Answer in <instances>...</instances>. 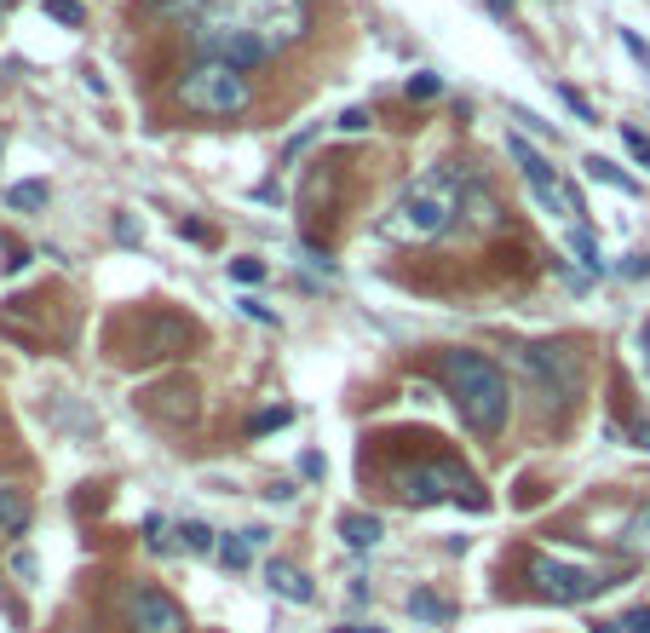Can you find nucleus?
Returning a JSON list of instances; mask_svg holds the SVG:
<instances>
[{
	"instance_id": "nucleus-22",
	"label": "nucleus",
	"mask_w": 650,
	"mask_h": 633,
	"mask_svg": "<svg viewBox=\"0 0 650 633\" xmlns=\"http://www.w3.org/2000/svg\"><path fill=\"white\" fill-rule=\"evenodd\" d=\"M616 41H622V52L639 64V70H650V41L639 35V29H616Z\"/></svg>"
},
{
	"instance_id": "nucleus-2",
	"label": "nucleus",
	"mask_w": 650,
	"mask_h": 633,
	"mask_svg": "<svg viewBox=\"0 0 650 633\" xmlns=\"http://www.w3.org/2000/svg\"><path fill=\"white\" fill-rule=\"evenodd\" d=\"M438 375H443V386H449L455 415H461L478 438H495V432L512 421V386L484 352H466V346L438 352Z\"/></svg>"
},
{
	"instance_id": "nucleus-9",
	"label": "nucleus",
	"mask_w": 650,
	"mask_h": 633,
	"mask_svg": "<svg viewBox=\"0 0 650 633\" xmlns=\"http://www.w3.org/2000/svg\"><path fill=\"white\" fill-rule=\"evenodd\" d=\"M507 156L524 167V179H530V190H535V202H541V208H547V213H570V196H564V185H558V173L535 156L524 133H507Z\"/></svg>"
},
{
	"instance_id": "nucleus-13",
	"label": "nucleus",
	"mask_w": 650,
	"mask_h": 633,
	"mask_svg": "<svg viewBox=\"0 0 650 633\" xmlns=\"http://www.w3.org/2000/svg\"><path fill=\"white\" fill-rule=\"evenodd\" d=\"M461 213H466V225H478V231H489L501 213H495V196H489L484 185H461Z\"/></svg>"
},
{
	"instance_id": "nucleus-40",
	"label": "nucleus",
	"mask_w": 650,
	"mask_h": 633,
	"mask_svg": "<svg viewBox=\"0 0 650 633\" xmlns=\"http://www.w3.org/2000/svg\"><path fill=\"white\" fill-rule=\"evenodd\" d=\"M639 352H645V369H650V323L639 329Z\"/></svg>"
},
{
	"instance_id": "nucleus-8",
	"label": "nucleus",
	"mask_w": 650,
	"mask_h": 633,
	"mask_svg": "<svg viewBox=\"0 0 650 633\" xmlns=\"http://www.w3.org/2000/svg\"><path fill=\"white\" fill-rule=\"evenodd\" d=\"M127 628L133 633H190V622L162 587H133L127 593Z\"/></svg>"
},
{
	"instance_id": "nucleus-41",
	"label": "nucleus",
	"mask_w": 650,
	"mask_h": 633,
	"mask_svg": "<svg viewBox=\"0 0 650 633\" xmlns=\"http://www.w3.org/2000/svg\"><path fill=\"white\" fill-rule=\"evenodd\" d=\"M334 633H386V628H357V622H351V628H334Z\"/></svg>"
},
{
	"instance_id": "nucleus-20",
	"label": "nucleus",
	"mask_w": 650,
	"mask_h": 633,
	"mask_svg": "<svg viewBox=\"0 0 650 633\" xmlns=\"http://www.w3.org/2000/svg\"><path fill=\"white\" fill-rule=\"evenodd\" d=\"M294 421V409H288V403H277V409H259L254 421H248V432H254V438H265V432H277V426H288Z\"/></svg>"
},
{
	"instance_id": "nucleus-37",
	"label": "nucleus",
	"mask_w": 650,
	"mask_h": 633,
	"mask_svg": "<svg viewBox=\"0 0 650 633\" xmlns=\"http://www.w3.org/2000/svg\"><path fill=\"white\" fill-rule=\"evenodd\" d=\"M12 570L29 582V576H35V553H12Z\"/></svg>"
},
{
	"instance_id": "nucleus-31",
	"label": "nucleus",
	"mask_w": 650,
	"mask_h": 633,
	"mask_svg": "<svg viewBox=\"0 0 650 633\" xmlns=\"http://www.w3.org/2000/svg\"><path fill=\"white\" fill-rule=\"evenodd\" d=\"M622 633H650V605L627 610V616H622Z\"/></svg>"
},
{
	"instance_id": "nucleus-10",
	"label": "nucleus",
	"mask_w": 650,
	"mask_h": 633,
	"mask_svg": "<svg viewBox=\"0 0 650 633\" xmlns=\"http://www.w3.org/2000/svg\"><path fill=\"white\" fill-rule=\"evenodd\" d=\"M265 582H271V593H282L288 605H311V599H317L311 576H305L300 564H288V559H271V564H265Z\"/></svg>"
},
{
	"instance_id": "nucleus-38",
	"label": "nucleus",
	"mask_w": 650,
	"mask_h": 633,
	"mask_svg": "<svg viewBox=\"0 0 650 633\" xmlns=\"http://www.w3.org/2000/svg\"><path fill=\"white\" fill-rule=\"evenodd\" d=\"M633 444L650 449V415H639V421H633Z\"/></svg>"
},
{
	"instance_id": "nucleus-4",
	"label": "nucleus",
	"mask_w": 650,
	"mask_h": 633,
	"mask_svg": "<svg viewBox=\"0 0 650 633\" xmlns=\"http://www.w3.org/2000/svg\"><path fill=\"white\" fill-rule=\"evenodd\" d=\"M173 98L185 104L190 116H202V121H231V116H242V110L254 104V87H248V75L231 70V64H219V58H196V64L179 75Z\"/></svg>"
},
{
	"instance_id": "nucleus-27",
	"label": "nucleus",
	"mask_w": 650,
	"mask_h": 633,
	"mask_svg": "<svg viewBox=\"0 0 650 633\" xmlns=\"http://www.w3.org/2000/svg\"><path fill=\"white\" fill-rule=\"evenodd\" d=\"M627 541H633V547H645V553H650V501H645V507H639V513H633V524H627Z\"/></svg>"
},
{
	"instance_id": "nucleus-18",
	"label": "nucleus",
	"mask_w": 650,
	"mask_h": 633,
	"mask_svg": "<svg viewBox=\"0 0 650 633\" xmlns=\"http://www.w3.org/2000/svg\"><path fill=\"white\" fill-rule=\"evenodd\" d=\"M570 254H576L581 265H587V271H604V254H599V236H593V231H581V225H576V231H570Z\"/></svg>"
},
{
	"instance_id": "nucleus-35",
	"label": "nucleus",
	"mask_w": 650,
	"mask_h": 633,
	"mask_svg": "<svg viewBox=\"0 0 650 633\" xmlns=\"http://www.w3.org/2000/svg\"><path fill=\"white\" fill-rule=\"evenodd\" d=\"M300 472H305V478H323V455H317V449H311V455H300Z\"/></svg>"
},
{
	"instance_id": "nucleus-3",
	"label": "nucleus",
	"mask_w": 650,
	"mask_h": 633,
	"mask_svg": "<svg viewBox=\"0 0 650 633\" xmlns=\"http://www.w3.org/2000/svg\"><path fill=\"white\" fill-rule=\"evenodd\" d=\"M196 29H236V35H254L271 52H282L311 35V6L305 0H208Z\"/></svg>"
},
{
	"instance_id": "nucleus-21",
	"label": "nucleus",
	"mask_w": 650,
	"mask_h": 633,
	"mask_svg": "<svg viewBox=\"0 0 650 633\" xmlns=\"http://www.w3.org/2000/svg\"><path fill=\"white\" fill-rule=\"evenodd\" d=\"M438 87H443V81H438L432 70H415L409 81H403V98H415V104H426V98H438Z\"/></svg>"
},
{
	"instance_id": "nucleus-29",
	"label": "nucleus",
	"mask_w": 650,
	"mask_h": 633,
	"mask_svg": "<svg viewBox=\"0 0 650 633\" xmlns=\"http://www.w3.org/2000/svg\"><path fill=\"white\" fill-rule=\"evenodd\" d=\"M558 98L570 104V116H576V121H599V116H593V104H587V98H581L576 87H558Z\"/></svg>"
},
{
	"instance_id": "nucleus-6",
	"label": "nucleus",
	"mask_w": 650,
	"mask_h": 633,
	"mask_svg": "<svg viewBox=\"0 0 650 633\" xmlns=\"http://www.w3.org/2000/svg\"><path fill=\"white\" fill-rule=\"evenodd\" d=\"M518 363L541 380V392L553 403H570L581 392V352L564 346V340H535V346H518Z\"/></svg>"
},
{
	"instance_id": "nucleus-25",
	"label": "nucleus",
	"mask_w": 650,
	"mask_h": 633,
	"mask_svg": "<svg viewBox=\"0 0 650 633\" xmlns=\"http://www.w3.org/2000/svg\"><path fill=\"white\" fill-rule=\"evenodd\" d=\"M231 282H265V259H231Z\"/></svg>"
},
{
	"instance_id": "nucleus-26",
	"label": "nucleus",
	"mask_w": 650,
	"mask_h": 633,
	"mask_svg": "<svg viewBox=\"0 0 650 633\" xmlns=\"http://www.w3.org/2000/svg\"><path fill=\"white\" fill-rule=\"evenodd\" d=\"M622 144H627V156H633L639 167H650V139L639 133V127H622Z\"/></svg>"
},
{
	"instance_id": "nucleus-32",
	"label": "nucleus",
	"mask_w": 650,
	"mask_h": 633,
	"mask_svg": "<svg viewBox=\"0 0 650 633\" xmlns=\"http://www.w3.org/2000/svg\"><path fill=\"white\" fill-rule=\"evenodd\" d=\"M340 133H369V110H357V104H351L346 116H340Z\"/></svg>"
},
{
	"instance_id": "nucleus-11",
	"label": "nucleus",
	"mask_w": 650,
	"mask_h": 633,
	"mask_svg": "<svg viewBox=\"0 0 650 633\" xmlns=\"http://www.w3.org/2000/svg\"><path fill=\"white\" fill-rule=\"evenodd\" d=\"M179 340H185V323H179V317H150L139 329V352L133 357H167Z\"/></svg>"
},
{
	"instance_id": "nucleus-43",
	"label": "nucleus",
	"mask_w": 650,
	"mask_h": 633,
	"mask_svg": "<svg viewBox=\"0 0 650 633\" xmlns=\"http://www.w3.org/2000/svg\"><path fill=\"white\" fill-rule=\"evenodd\" d=\"M489 12H512V0H489Z\"/></svg>"
},
{
	"instance_id": "nucleus-30",
	"label": "nucleus",
	"mask_w": 650,
	"mask_h": 633,
	"mask_svg": "<svg viewBox=\"0 0 650 633\" xmlns=\"http://www.w3.org/2000/svg\"><path fill=\"white\" fill-rule=\"evenodd\" d=\"M236 305H242V317H254V323H277V311H271L265 300H254V294H242Z\"/></svg>"
},
{
	"instance_id": "nucleus-16",
	"label": "nucleus",
	"mask_w": 650,
	"mask_h": 633,
	"mask_svg": "<svg viewBox=\"0 0 650 633\" xmlns=\"http://www.w3.org/2000/svg\"><path fill=\"white\" fill-rule=\"evenodd\" d=\"M6 208H12V213L47 208V185H41V179H24V185H12V190H6Z\"/></svg>"
},
{
	"instance_id": "nucleus-33",
	"label": "nucleus",
	"mask_w": 650,
	"mask_h": 633,
	"mask_svg": "<svg viewBox=\"0 0 650 633\" xmlns=\"http://www.w3.org/2000/svg\"><path fill=\"white\" fill-rule=\"evenodd\" d=\"M144 541H150V553H167V536H162V518H144Z\"/></svg>"
},
{
	"instance_id": "nucleus-24",
	"label": "nucleus",
	"mask_w": 650,
	"mask_h": 633,
	"mask_svg": "<svg viewBox=\"0 0 650 633\" xmlns=\"http://www.w3.org/2000/svg\"><path fill=\"white\" fill-rule=\"evenodd\" d=\"M47 18H58L64 29H81V18H87V12H81L75 0H47Z\"/></svg>"
},
{
	"instance_id": "nucleus-12",
	"label": "nucleus",
	"mask_w": 650,
	"mask_h": 633,
	"mask_svg": "<svg viewBox=\"0 0 650 633\" xmlns=\"http://www.w3.org/2000/svg\"><path fill=\"white\" fill-rule=\"evenodd\" d=\"M380 536H386V530H380V518H374V513H346V518H340V541H346L351 553L380 547Z\"/></svg>"
},
{
	"instance_id": "nucleus-42",
	"label": "nucleus",
	"mask_w": 650,
	"mask_h": 633,
	"mask_svg": "<svg viewBox=\"0 0 650 633\" xmlns=\"http://www.w3.org/2000/svg\"><path fill=\"white\" fill-rule=\"evenodd\" d=\"M593 633H622V622H599V628H593Z\"/></svg>"
},
{
	"instance_id": "nucleus-14",
	"label": "nucleus",
	"mask_w": 650,
	"mask_h": 633,
	"mask_svg": "<svg viewBox=\"0 0 650 633\" xmlns=\"http://www.w3.org/2000/svg\"><path fill=\"white\" fill-rule=\"evenodd\" d=\"M0 530H6V536H24L29 530V495L24 490H6V484H0Z\"/></svg>"
},
{
	"instance_id": "nucleus-5",
	"label": "nucleus",
	"mask_w": 650,
	"mask_h": 633,
	"mask_svg": "<svg viewBox=\"0 0 650 633\" xmlns=\"http://www.w3.org/2000/svg\"><path fill=\"white\" fill-rule=\"evenodd\" d=\"M392 495L409 501V507H438V501H461V495H466V507H478V513L489 507L478 478L461 461H415V467H403L392 478Z\"/></svg>"
},
{
	"instance_id": "nucleus-28",
	"label": "nucleus",
	"mask_w": 650,
	"mask_h": 633,
	"mask_svg": "<svg viewBox=\"0 0 650 633\" xmlns=\"http://www.w3.org/2000/svg\"><path fill=\"white\" fill-rule=\"evenodd\" d=\"M162 18H185V12H208V0H150Z\"/></svg>"
},
{
	"instance_id": "nucleus-19",
	"label": "nucleus",
	"mask_w": 650,
	"mask_h": 633,
	"mask_svg": "<svg viewBox=\"0 0 650 633\" xmlns=\"http://www.w3.org/2000/svg\"><path fill=\"white\" fill-rule=\"evenodd\" d=\"M219 559H225V570H248V559H254V541H248V530L231 541H219Z\"/></svg>"
},
{
	"instance_id": "nucleus-23",
	"label": "nucleus",
	"mask_w": 650,
	"mask_h": 633,
	"mask_svg": "<svg viewBox=\"0 0 650 633\" xmlns=\"http://www.w3.org/2000/svg\"><path fill=\"white\" fill-rule=\"evenodd\" d=\"M179 536H185L190 553H208V547H213V530L202 524V518H185V524H179Z\"/></svg>"
},
{
	"instance_id": "nucleus-39",
	"label": "nucleus",
	"mask_w": 650,
	"mask_h": 633,
	"mask_svg": "<svg viewBox=\"0 0 650 633\" xmlns=\"http://www.w3.org/2000/svg\"><path fill=\"white\" fill-rule=\"evenodd\" d=\"M622 277H650V259H622Z\"/></svg>"
},
{
	"instance_id": "nucleus-7",
	"label": "nucleus",
	"mask_w": 650,
	"mask_h": 633,
	"mask_svg": "<svg viewBox=\"0 0 650 633\" xmlns=\"http://www.w3.org/2000/svg\"><path fill=\"white\" fill-rule=\"evenodd\" d=\"M530 582L541 599H553V605H581V599H593V593H604V576H593V570H581V564H564L553 559V553H535L530 559Z\"/></svg>"
},
{
	"instance_id": "nucleus-15",
	"label": "nucleus",
	"mask_w": 650,
	"mask_h": 633,
	"mask_svg": "<svg viewBox=\"0 0 650 633\" xmlns=\"http://www.w3.org/2000/svg\"><path fill=\"white\" fill-rule=\"evenodd\" d=\"M581 167H587V179H593V185H610V190H622V196H639V185H633V179H627L616 162H604V156H587Z\"/></svg>"
},
{
	"instance_id": "nucleus-1",
	"label": "nucleus",
	"mask_w": 650,
	"mask_h": 633,
	"mask_svg": "<svg viewBox=\"0 0 650 633\" xmlns=\"http://www.w3.org/2000/svg\"><path fill=\"white\" fill-rule=\"evenodd\" d=\"M455 213H461V173L449 162H438L397 190V202L380 213L374 231L386 242H397V248H415V242H438L455 225Z\"/></svg>"
},
{
	"instance_id": "nucleus-36",
	"label": "nucleus",
	"mask_w": 650,
	"mask_h": 633,
	"mask_svg": "<svg viewBox=\"0 0 650 633\" xmlns=\"http://www.w3.org/2000/svg\"><path fill=\"white\" fill-rule=\"evenodd\" d=\"M179 236H190V242H208V225H196V219H179Z\"/></svg>"
},
{
	"instance_id": "nucleus-17",
	"label": "nucleus",
	"mask_w": 650,
	"mask_h": 633,
	"mask_svg": "<svg viewBox=\"0 0 650 633\" xmlns=\"http://www.w3.org/2000/svg\"><path fill=\"white\" fill-rule=\"evenodd\" d=\"M409 616H420V622H432V628H438V622H449V605H443L438 593H426V587H420V593H409Z\"/></svg>"
},
{
	"instance_id": "nucleus-34",
	"label": "nucleus",
	"mask_w": 650,
	"mask_h": 633,
	"mask_svg": "<svg viewBox=\"0 0 650 633\" xmlns=\"http://www.w3.org/2000/svg\"><path fill=\"white\" fill-rule=\"evenodd\" d=\"M512 121H524L530 133H547V127H553V121H535V110H524V104H512Z\"/></svg>"
}]
</instances>
